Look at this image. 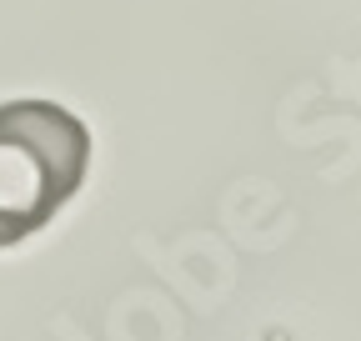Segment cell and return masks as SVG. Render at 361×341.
<instances>
[{
	"label": "cell",
	"instance_id": "cell-1",
	"mask_svg": "<svg viewBox=\"0 0 361 341\" xmlns=\"http://www.w3.org/2000/svg\"><path fill=\"white\" fill-rule=\"evenodd\" d=\"M90 131L56 101L0 106V251L35 236L80 191Z\"/></svg>",
	"mask_w": 361,
	"mask_h": 341
}]
</instances>
